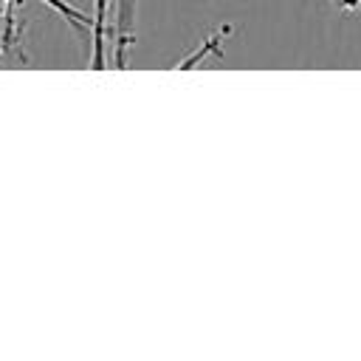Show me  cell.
I'll return each instance as SVG.
<instances>
[{"mask_svg":"<svg viewBox=\"0 0 361 361\" xmlns=\"http://www.w3.org/2000/svg\"><path fill=\"white\" fill-rule=\"evenodd\" d=\"M138 3L141 0H113V65L121 71L127 68V56L130 48L135 42V17H138Z\"/></svg>","mask_w":361,"mask_h":361,"instance_id":"1","label":"cell"},{"mask_svg":"<svg viewBox=\"0 0 361 361\" xmlns=\"http://www.w3.org/2000/svg\"><path fill=\"white\" fill-rule=\"evenodd\" d=\"M113 8V0H93V28H90V68L104 71L107 68V37H113V28H107V14Z\"/></svg>","mask_w":361,"mask_h":361,"instance_id":"2","label":"cell"},{"mask_svg":"<svg viewBox=\"0 0 361 361\" xmlns=\"http://www.w3.org/2000/svg\"><path fill=\"white\" fill-rule=\"evenodd\" d=\"M20 0H3V56L11 59V54L23 45V23L17 20Z\"/></svg>","mask_w":361,"mask_h":361,"instance_id":"3","label":"cell"},{"mask_svg":"<svg viewBox=\"0 0 361 361\" xmlns=\"http://www.w3.org/2000/svg\"><path fill=\"white\" fill-rule=\"evenodd\" d=\"M39 3H45L48 8H54L65 23H71L76 31H90L93 28V14H85L82 8H76L73 3H68V0H39Z\"/></svg>","mask_w":361,"mask_h":361,"instance_id":"4","label":"cell"},{"mask_svg":"<svg viewBox=\"0 0 361 361\" xmlns=\"http://www.w3.org/2000/svg\"><path fill=\"white\" fill-rule=\"evenodd\" d=\"M336 6L344 11H361V0H336Z\"/></svg>","mask_w":361,"mask_h":361,"instance_id":"5","label":"cell"}]
</instances>
